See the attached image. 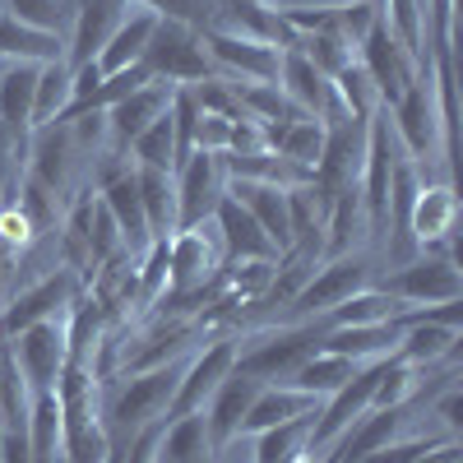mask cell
Wrapping results in <instances>:
<instances>
[{"label": "cell", "mask_w": 463, "mask_h": 463, "mask_svg": "<svg viewBox=\"0 0 463 463\" xmlns=\"http://www.w3.org/2000/svg\"><path fill=\"white\" fill-rule=\"evenodd\" d=\"M126 14H130V0H80V10H74V28L65 37L70 70L98 61V52L107 47V37L121 28Z\"/></svg>", "instance_id": "cell-16"}, {"label": "cell", "mask_w": 463, "mask_h": 463, "mask_svg": "<svg viewBox=\"0 0 463 463\" xmlns=\"http://www.w3.org/2000/svg\"><path fill=\"white\" fill-rule=\"evenodd\" d=\"M135 185H139V204H144L153 241L172 237V232H176V181H172V172L135 167Z\"/></svg>", "instance_id": "cell-26"}, {"label": "cell", "mask_w": 463, "mask_h": 463, "mask_svg": "<svg viewBox=\"0 0 463 463\" xmlns=\"http://www.w3.org/2000/svg\"><path fill=\"white\" fill-rule=\"evenodd\" d=\"M0 343H5V334H0Z\"/></svg>", "instance_id": "cell-39"}, {"label": "cell", "mask_w": 463, "mask_h": 463, "mask_svg": "<svg viewBox=\"0 0 463 463\" xmlns=\"http://www.w3.org/2000/svg\"><path fill=\"white\" fill-rule=\"evenodd\" d=\"M222 264H227V255H222L213 218L200 222V227H176L167 237V274H172L167 297H190V292L213 288Z\"/></svg>", "instance_id": "cell-4"}, {"label": "cell", "mask_w": 463, "mask_h": 463, "mask_svg": "<svg viewBox=\"0 0 463 463\" xmlns=\"http://www.w3.org/2000/svg\"><path fill=\"white\" fill-rule=\"evenodd\" d=\"M394 353H399L403 362L421 366V371H431V366H440V362H454V353H458V329H454V325H408V329L399 334Z\"/></svg>", "instance_id": "cell-28"}, {"label": "cell", "mask_w": 463, "mask_h": 463, "mask_svg": "<svg viewBox=\"0 0 463 463\" xmlns=\"http://www.w3.org/2000/svg\"><path fill=\"white\" fill-rule=\"evenodd\" d=\"M153 28H158V14H148V10H130V14L121 19V28H116V33L107 37V47L98 52V61H93V65H98L102 74H116V70L139 65V61H144V52H148Z\"/></svg>", "instance_id": "cell-24"}, {"label": "cell", "mask_w": 463, "mask_h": 463, "mask_svg": "<svg viewBox=\"0 0 463 463\" xmlns=\"http://www.w3.org/2000/svg\"><path fill=\"white\" fill-rule=\"evenodd\" d=\"M200 43L213 61L218 74L227 80H241V84H274L279 80V47L269 43H255V37H241V33H227V28H213L204 24L200 28Z\"/></svg>", "instance_id": "cell-10"}, {"label": "cell", "mask_w": 463, "mask_h": 463, "mask_svg": "<svg viewBox=\"0 0 463 463\" xmlns=\"http://www.w3.org/2000/svg\"><path fill=\"white\" fill-rule=\"evenodd\" d=\"M320 408V399L292 390V384H264L255 394L250 412L241 417V436H260L269 427H283V421H297V417H311Z\"/></svg>", "instance_id": "cell-22"}, {"label": "cell", "mask_w": 463, "mask_h": 463, "mask_svg": "<svg viewBox=\"0 0 463 463\" xmlns=\"http://www.w3.org/2000/svg\"><path fill=\"white\" fill-rule=\"evenodd\" d=\"M399 311H403V301H394L390 292H380V288L371 283V288L353 292L347 301H338L334 311H325L316 325H320V329H343V325H390Z\"/></svg>", "instance_id": "cell-29"}, {"label": "cell", "mask_w": 463, "mask_h": 463, "mask_svg": "<svg viewBox=\"0 0 463 463\" xmlns=\"http://www.w3.org/2000/svg\"><path fill=\"white\" fill-rule=\"evenodd\" d=\"M130 5L158 14V19H176V24H190V28H204L209 24V10L200 0H130Z\"/></svg>", "instance_id": "cell-37"}, {"label": "cell", "mask_w": 463, "mask_h": 463, "mask_svg": "<svg viewBox=\"0 0 463 463\" xmlns=\"http://www.w3.org/2000/svg\"><path fill=\"white\" fill-rule=\"evenodd\" d=\"M172 181H176V227L209 222L218 200L227 195L222 153H190V158L172 172Z\"/></svg>", "instance_id": "cell-14"}, {"label": "cell", "mask_w": 463, "mask_h": 463, "mask_svg": "<svg viewBox=\"0 0 463 463\" xmlns=\"http://www.w3.org/2000/svg\"><path fill=\"white\" fill-rule=\"evenodd\" d=\"M260 390H264V384L250 380V375H241L237 366L218 380V390H213L209 403H204V427H209L213 454H222L232 440H241V417L250 412V403H255Z\"/></svg>", "instance_id": "cell-15"}, {"label": "cell", "mask_w": 463, "mask_h": 463, "mask_svg": "<svg viewBox=\"0 0 463 463\" xmlns=\"http://www.w3.org/2000/svg\"><path fill=\"white\" fill-rule=\"evenodd\" d=\"M130 163L135 167H158V172H176V126H172V107L148 121L135 139H130Z\"/></svg>", "instance_id": "cell-33"}, {"label": "cell", "mask_w": 463, "mask_h": 463, "mask_svg": "<svg viewBox=\"0 0 463 463\" xmlns=\"http://www.w3.org/2000/svg\"><path fill=\"white\" fill-rule=\"evenodd\" d=\"M384 111H390V126H394L399 148L408 153L412 163L436 158V148H440V107H436L431 70H421L417 80L403 89V98L394 107H384Z\"/></svg>", "instance_id": "cell-8"}, {"label": "cell", "mask_w": 463, "mask_h": 463, "mask_svg": "<svg viewBox=\"0 0 463 463\" xmlns=\"http://www.w3.org/2000/svg\"><path fill=\"white\" fill-rule=\"evenodd\" d=\"M375 5H380V0H375Z\"/></svg>", "instance_id": "cell-40"}, {"label": "cell", "mask_w": 463, "mask_h": 463, "mask_svg": "<svg viewBox=\"0 0 463 463\" xmlns=\"http://www.w3.org/2000/svg\"><path fill=\"white\" fill-rule=\"evenodd\" d=\"M176 98V84H163V80H148L139 84L135 93H126L121 102H111L107 107V135L116 148H130V139L148 126V121H158V116L172 107Z\"/></svg>", "instance_id": "cell-17"}, {"label": "cell", "mask_w": 463, "mask_h": 463, "mask_svg": "<svg viewBox=\"0 0 463 463\" xmlns=\"http://www.w3.org/2000/svg\"><path fill=\"white\" fill-rule=\"evenodd\" d=\"M213 445H209V427H204V412H190L176 417L163 427V449L158 463H213Z\"/></svg>", "instance_id": "cell-30"}, {"label": "cell", "mask_w": 463, "mask_h": 463, "mask_svg": "<svg viewBox=\"0 0 463 463\" xmlns=\"http://www.w3.org/2000/svg\"><path fill=\"white\" fill-rule=\"evenodd\" d=\"M5 347H10V362H14L19 380L28 384V394H47L61 384V371H65V357H70L65 320L28 325L14 338H5Z\"/></svg>", "instance_id": "cell-6"}, {"label": "cell", "mask_w": 463, "mask_h": 463, "mask_svg": "<svg viewBox=\"0 0 463 463\" xmlns=\"http://www.w3.org/2000/svg\"><path fill=\"white\" fill-rule=\"evenodd\" d=\"M232 144V121L227 116H195V130H190V148L195 153H227Z\"/></svg>", "instance_id": "cell-36"}, {"label": "cell", "mask_w": 463, "mask_h": 463, "mask_svg": "<svg viewBox=\"0 0 463 463\" xmlns=\"http://www.w3.org/2000/svg\"><path fill=\"white\" fill-rule=\"evenodd\" d=\"M144 70L153 74V80L176 84V89L218 74L204 43H200V28L176 24V19H158V28H153V37H148V52H144Z\"/></svg>", "instance_id": "cell-3"}, {"label": "cell", "mask_w": 463, "mask_h": 463, "mask_svg": "<svg viewBox=\"0 0 463 463\" xmlns=\"http://www.w3.org/2000/svg\"><path fill=\"white\" fill-rule=\"evenodd\" d=\"M403 306H440V301H463V274L445 255H412L408 264H394L390 274L375 283Z\"/></svg>", "instance_id": "cell-9"}, {"label": "cell", "mask_w": 463, "mask_h": 463, "mask_svg": "<svg viewBox=\"0 0 463 463\" xmlns=\"http://www.w3.org/2000/svg\"><path fill=\"white\" fill-rule=\"evenodd\" d=\"M375 269L362 250L353 255H338V260H320L316 274L301 283V292L288 301V320H320L325 311H334L338 301H347L353 292L371 288Z\"/></svg>", "instance_id": "cell-5"}, {"label": "cell", "mask_w": 463, "mask_h": 463, "mask_svg": "<svg viewBox=\"0 0 463 463\" xmlns=\"http://www.w3.org/2000/svg\"><path fill=\"white\" fill-rule=\"evenodd\" d=\"M213 227H218V241H222V255H227V260H283L279 246L264 237V227H260L237 200H232V195L218 200Z\"/></svg>", "instance_id": "cell-20"}, {"label": "cell", "mask_w": 463, "mask_h": 463, "mask_svg": "<svg viewBox=\"0 0 463 463\" xmlns=\"http://www.w3.org/2000/svg\"><path fill=\"white\" fill-rule=\"evenodd\" d=\"M362 366L357 362H347V357H334V353H316V357H306L297 371H292V390H301V394H311V399H329V394H338L347 380H353Z\"/></svg>", "instance_id": "cell-31"}, {"label": "cell", "mask_w": 463, "mask_h": 463, "mask_svg": "<svg viewBox=\"0 0 463 463\" xmlns=\"http://www.w3.org/2000/svg\"><path fill=\"white\" fill-rule=\"evenodd\" d=\"M33 89H37V65L10 61L0 70V126L14 139L33 135Z\"/></svg>", "instance_id": "cell-23"}, {"label": "cell", "mask_w": 463, "mask_h": 463, "mask_svg": "<svg viewBox=\"0 0 463 463\" xmlns=\"http://www.w3.org/2000/svg\"><path fill=\"white\" fill-rule=\"evenodd\" d=\"M237 347H241L237 338H213V343H204L200 353L181 366L176 394H172L163 421H176V417H190V412H204L209 394L218 390V380H222L232 366H237Z\"/></svg>", "instance_id": "cell-12"}, {"label": "cell", "mask_w": 463, "mask_h": 463, "mask_svg": "<svg viewBox=\"0 0 463 463\" xmlns=\"http://www.w3.org/2000/svg\"><path fill=\"white\" fill-rule=\"evenodd\" d=\"M65 56V37L37 33L19 24L14 14H0V61H28V65H47Z\"/></svg>", "instance_id": "cell-27"}, {"label": "cell", "mask_w": 463, "mask_h": 463, "mask_svg": "<svg viewBox=\"0 0 463 463\" xmlns=\"http://www.w3.org/2000/svg\"><path fill=\"white\" fill-rule=\"evenodd\" d=\"M227 195L264 227V237L279 246V255H288V246H292V213H288V190L283 185H269V181H227Z\"/></svg>", "instance_id": "cell-18"}, {"label": "cell", "mask_w": 463, "mask_h": 463, "mask_svg": "<svg viewBox=\"0 0 463 463\" xmlns=\"http://www.w3.org/2000/svg\"><path fill=\"white\" fill-rule=\"evenodd\" d=\"M74 98V70L70 61H47V65H37V89H33V130H43V126H56L65 107Z\"/></svg>", "instance_id": "cell-25"}, {"label": "cell", "mask_w": 463, "mask_h": 463, "mask_svg": "<svg viewBox=\"0 0 463 463\" xmlns=\"http://www.w3.org/2000/svg\"><path fill=\"white\" fill-rule=\"evenodd\" d=\"M74 10H80V0H5V14H14L19 24H28L37 33H52V37H70Z\"/></svg>", "instance_id": "cell-35"}, {"label": "cell", "mask_w": 463, "mask_h": 463, "mask_svg": "<svg viewBox=\"0 0 463 463\" xmlns=\"http://www.w3.org/2000/svg\"><path fill=\"white\" fill-rule=\"evenodd\" d=\"M98 200L107 204V213L116 218V232L126 241V255L139 260L148 246H153V232H148V218H144V204H139V185H135V167H126L121 176H111Z\"/></svg>", "instance_id": "cell-19"}, {"label": "cell", "mask_w": 463, "mask_h": 463, "mask_svg": "<svg viewBox=\"0 0 463 463\" xmlns=\"http://www.w3.org/2000/svg\"><path fill=\"white\" fill-rule=\"evenodd\" d=\"M454 222H458L454 185L449 181H421L417 200H412V213H408V237H412L417 255H445V260H454Z\"/></svg>", "instance_id": "cell-13"}, {"label": "cell", "mask_w": 463, "mask_h": 463, "mask_svg": "<svg viewBox=\"0 0 463 463\" xmlns=\"http://www.w3.org/2000/svg\"><path fill=\"white\" fill-rule=\"evenodd\" d=\"M357 65L366 70V80L375 84V93H380L384 107H394L403 98V89L421 74L417 56L390 33V24H384V19H375V28L366 33V43L357 47Z\"/></svg>", "instance_id": "cell-11"}, {"label": "cell", "mask_w": 463, "mask_h": 463, "mask_svg": "<svg viewBox=\"0 0 463 463\" xmlns=\"http://www.w3.org/2000/svg\"><path fill=\"white\" fill-rule=\"evenodd\" d=\"M334 98H338V107H343V116L347 121H357V126H371L375 116L384 111V102H380V93H375V84L366 80V70L353 61L347 70H338L334 74Z\"/></svg>", "instance_id": "cell-32"}, {"label": "cell", "mask_w": 463, "mask_h": 463, "mask_svg": "<svg viewBox=\"0 0 463 463\" xmlns=\"http://www.w3.org/2000/svg\"><path fill=\"white\" fill-rule=\"evenodd\" d=\"M399 347V329L394 320L390 325H343V329H320V343H316V353H334V357H347V362H380V357H390Z\"/></svg>", "instance_id": "cell-21"}, {"label": "cell", "mask_w": 463, "mask_h": 463, "mask_svg": "<svg viewBox=\"0 0 463 463\" xmlns=\"http://www.w3.org/2000/svg\"><path fill=\"white\" fill-rule=\"evenodd\" d=\"M176 380H181V362L135 371L121 384V394L111 399V408H107V436L111 440H130L135 431L163 421V412H167V403L176 394Z\"/></svg>", "instance_id": "cell-1"}, {"label": "cell", "mask_w": 463, "mask_h": 463, "mask_svg": "<svg viewBox=\"0 0 463 463\" xmlns=\"http://www.w3.org/2000/svg\"><path fill=\"white\" fill-rule=\"evenodd\" d=\"M311 417H297V421H283V427H269V431L250 436L255 440V463H292L301 454H311L306 449V440H311Z\"/></svg>", "instance_id": "cell-34"}, {"label": "cell", "mask_w": 463, "mask_h": 463, "mask_svg": "<svg viewBox=\"0 0 463 463\" xmlns=\"http://www.w3.org/2000/svg\"><path fill=\"white\" fill-rule=\"evenodd\" d=\"M227 153H264V130H260V121H250V116L232 121V144H227Z\"/></svg>", "instance_id": "cell-38"}, {"label": "cell", "mask_w": 463, "mask_h": 463, "mask_svg": "<svg viewBox=\"0 0 463 463\" xmlns=\"http://www.w3.org/2000/svg\"><path fill=\"white\" fill-rule=\"evenodd\" d=\"M84 297V279L70 274V269L61 264L56 274H43L33 288L14 292L5 306H0V334L14 338L19 329L28 325H43V320H65L74 311V301Z\"/></svg>", "instance_id": "cell-7"}, {"label": "cell", "mask_w": 463, "mask_h": 463, "mask_svg": "<svg viewBox=\"0 0 463 463\" xmlns=\"http://www.w3.org/2000/svg\"><path fill=\"white\" fill-rule=\"evenodd\" d=\"M316 343H320V325L316 320H288L274 334H264L250 347H237V371L260 380V384H288L292 371L316 357Z\"/></svg>", "instance_id": "cell-2"}]
</instances>
